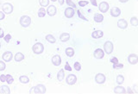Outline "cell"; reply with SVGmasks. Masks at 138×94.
I'll return each mask as SVG.
<instances>
[{"label":"cell","instance_id":"cell-1","mask_svg":"<svg viewBox=\"0 0 138 94\" xmlns=\"http://www.w3.org/2000/svg\"><path fill=\"white\" fill-rule=\"evenodd\" d=\"M46 92V87L41 84H38L37 86L32 87L29 90L30 94H44Z\"/></svg>","mask_w":138,"mask_h":94},{"label":"cell","instance_id":"cell-2","mask_svg":"<svg viewBox=\"0 0 138 94\" xmlns=\"http://www.w3.org/2000/svg\"><path fill=\"white\" fill-rule=\"evenodd\" d=\"M32 50H33L34 54H41L43 53L44 51V46L42 43L41 42H36L34 45L32 47Z\"/></svg>","mask_w":138,"mask_h":94},{"label":"cell","instance_id":"cell-3","mask_svg":"<svg viewBox=\"0 0 138 94\" xmlns=\"http://www.w3.org/2000/svg\"><path fill=\"white\" fill-rule=\"evenodd\" d=\"M31 23V18L29 16H21L20 18V24L21 26L24 27V28H27L30 25Z\"/></svg>","mask_w":138,"mask_h":94},{"label":"cell","instance_id":"cell-4","mask_svg":"<svg viewBox=\"0 0 138 94\" xmlns=\"http://www.w3.org/2000/svg\"><path fill=\"white\" fill-rule=\"evenodd\" d=\"M2 10L4 14H11L13 12V5L10 3H5L2 6Z\"/></svg>","mask_w":138,"mask_h":94},{"label":"cell","instance_id":"cell-5","mask_svg":"<svg viewBox=\"0 0 138 94\" xmlns=\"http://www.w3.org/2000/svg\"><path fill=\"white\" fill-rule=\"evenodd\" d=\"M104 50L107 54H110L113 52V43L111 41H106L104 44Z\"/></svg>","mask_w":138,"mask_h":94},{"label":"cell","instance_id":"cell-6","mask_svg":"<svg viewBox=\"0 0 138 94\" xmlns=\"http://www.w3.org/2000/svg\"><path fill=\"white\" fill-rule=\"evenodd\" d=\"M105 80H106V77H105V74H103V73H98V74H96V76H95V81L97 82V84H99V85H101V84H104V83H105Z\"/></svg>","mask_w":138,"mask_h":94},{"label":"cell","instance_id":"cell-7","mask_svg":"<svg viewBox=\"0 0 138 94\" xmlns=\"http://www.w3.org/2000/svg\"><path fill=\"white\" fill-rule=\"evenodd\" d=\"M66 84H68V85H70V86H73L77 82V77H76L74 74H69L66 79Z\"/></svg>","mask_w":138,"mask_h":94},{"label":"cell","instance_id":"cell-8","mask_svg":"<svg viewBox=\"0 0 138 94\" xmlns=\"http://www.w3.org/2000/svg\"><path fill=\"white\" fill-rule=\"evenodd\" d=\"M2 58H3L4 61H5V62H10V61L13 59V54H12L11 52L6 51V52H4V53L3 54Z\"/></svg>","mask_w":138,"mask_h":94},{"label":"cell","instance_id":"cell-9","mask_svg":"<svg viewBox=\"0 0 138 94\" xmlns=\"http://www.w3.org/2000/svg\"><path fill=\"white\" fill-rule=\"evenodd\" d=\"M64 14H65L66 18H72V17L74 16V14H75L74 9L72 8V7H68V8H66L65 10Z\"/></svg>","mask_w":138,"mask_h":94},{"label":"cell","instance_id":"cell-10","mask_svg":"<svg viewBox=\"0 0 138 94\" xmlns=\"http://www.w3.org/2000/svg\"><path fill=\"white\" fill-rule=\"evenodd\" d=\"M128 61L131 65H135L138 62V56L135 54H131L128 57Z\"/></svg>","mask_w":138,"mask_h":94},{"label":"cell","instance_id":"cell-11","mask_svg":"<svg viewBox=\"0 0 138 94\" xmlns=\"http://www.w3.org/2000/svg\"><path fill=\"white\" fill-rule=\"evenodd\" d=\"M98 9L102 13H105V12L109 11V4H108L107 2H102L98 5Z\"/></svg>","mask_w":138,"mask_h":94},{"label":"cell","instance_id":"cell-12","mask_svg":"<svg viewBox=\"0 0 138 94\" xmlns=\"http://www.w3.org/2000/svg\"><path fill=\"white\" fill-rule=\"evenodd\" d=\"M56 12H57V10H56V7L55 5H48V9H47V13L48 14V16H55Z\"/></svg>","mask_w":138,"mask_h":94},{"label":"cell","instance_id":"cell-13","mask_svg":"<svg viewBox=\"0 0 138 94\" xmlns=\"http://www.w3.org/2000/svg\"><path fill=\"white\" fill-rule=\"evenodd\" d=\"M93 55L96 59H103L104 56H105V53H104V50L101 48H98L96 49L93 53Z\"/></svg>","mask_w":138,"mask_h":94},{"label":"cell","instance_id":"cell-14","mask_svg":"<svg viewBox=\"0 0 138 94\" xmlns=\"http://www.w3.org/2000/svg\"><path fill=\"white\" fill-rule=\"evenodd\" d=\"M52 63H53L54 66H58L61 65V58L60 55H58V54H56V55L53 56V58H52Z\"/></svg>","mask_w":138,"mask_h":94},{"label":"cell","instance_id":"cell-15","mask_svg":"<svg viewBox=\"0 0 138 94\" xmlns=\"http://www.w3.org/2000/svg\"><path fill=\"white\" fill-rule=\"evenodd\" d=\"M117 27L121 29H125L128 27V23L125 19H120L117 21Z\"/></svg>","mask_w":138,"mask_h":94},{"label":"cell","instance_id":"cell-16","mask_svg":"<svg viewBox=\"0 0 138 94\" xmlns=\"http://www.w3.org/2000/svg\"><path fill=\"white\" fill-rule=\"evenodd\" d=\"M110 15L114 17H117L121 15V11L119 8L117 7H113V8L110 10Z\"/></svg>","mask_w":138,"mask_h":94},{"label":"cell","instance_id":"cell-17","mask_svg":"<svg viewBox=\"0 0 138 94\" xmlns=\"http://www.w3.org/2000/svg\"><path fill=\"white\" fill-rule=\"evenodd\" d=\"M114 93L116 94H124L126 93V89L121 86H118L114 88Z\"/></svg>","mask_w":138,"mask_h":94},{"label":"cell","instance_id":"cell-18","mask_svg":"<svg viewBox=\"0 0 138 94\" xmlns=\"http://www.w3.org/2000/svg\"><path fill=\"white\" fill-rule=\"evenodd\" d=\"M103 36H104V32L102 30H96V31H93L92 33V37L94 39L101 38Z\"/></svg>","mask_w":138,"mask_h":94},{"label":"cell","instance_id":"cell-19","mask_svg":"<svg viewBox=\"0 0 138 94\" xmlns=\"http://www.w3.org/2000/svg\"><path fill=\"white\" fill-rule=\"evenodd\" d=\"M0 93L1 94H10L11 93V89L7 86H0Z\"/></svg>","mask_w":138,"mask_h":94},{"label":"cell","instance_id":"cell-20","mask_svg":"<svg viewBox=\"0 0 138 94\" xmlns=\"http://www.w3.org/2000/svg\"><path fill=\"white\" fill-rule=\"evenodd\" d=\"M69 39H70V35L68 33H62L60 36V40L62 41V42H66Z\"/></svg>","mask_w":138,"mask_h":94},{"label":"cell","instance_id":"cell-21","mask_svg":"<svg viewBox=\"0 0 138 94\" xmlns=\"http://www.w3.org/2000/svg\"><path fill=\"white\" fill-rule=\"evenodd\" d=\"M103 20H104V15L99 13H96L94 15V21L96 23H102Z\"/></svg>","mask_w":138,"mask_h":94},{"label":"cell","instance_id":"cell-22","mask_svg":"<svg viewBox=\"0 0 138 94\" xmlns=\"http://www.w3.org/2000/svg\"><path fill=\"white\" fill-rule=\"evenodd\" d=\"M14 59H15V61H17V62H19V61H23L24 55H23V54H22V53H16V54H15Z\"/></svg>","mask_w":138,"mask_h":94},{"label":"cell","instance_id":"cell-23","mask_svg":"<svg viewBox=\"0 0 138 94\" xmlns=\"http://www.w3.org/2000/svg\"><path fill=\"white\" fill-rule=\"evenodd\" d=\"M66 56H68V57H73V55H74V49L73 48H67L66 49Z\"/></svg>","mask_w":138,"mask_h":94},{"label":"cell","instance_id":"cell-24","mask_svg":"<svg viewBox=\"0 0 138 94\" xmlns=\"http://www.w3.org/2000/svg\"><path fill=\"white\" fill-rule=\"evenodd\" d=\"M64 78H65V72H64V70H60L57 73V79L59 81H62L64 80Z\"/></svg>","mask_w":138,"mask_h":94},{"label":"cell","instance_id":"cell-25","mask_svg":"<svg viewBox=\"0 0 138 94\" xmlns=\"http://www.w3.org/2000/svg\"><path fill=\"white\" fill-rule=\"evenodd\" d=\"M19 81H20L22 84H28L29 82V79L28 76L23 75V76H20V77H19Z\"/></svg>","mask_w":138,"mask_h":94},{"label":"cell","instance_id":"cell-26","mask_svg":"<svg viewBox=\"0 0 138 94\" xmlns=\"http://www.w3.org/2000/svg\"><path fill=\"white\" fill-rule=\"evenodd\" d=\"M46 40L50 43H55L56 42L55 37L54 36H52V35H48V36H46Z\"/></svg>","mask_w":138,"mask_h":94},{"label":"cell","instance_id":"cell-27","mask_svg":"<svg viewBox=\"0 0 138 94\" xmlns=\"http://www.w3.org/2000/svg\"><path fill=\"white\" fill-rule=\"evenodd\" d=\"M130 23H131L132 26L136 27L138 25V19L136 16H133L130 18Z\"/></svg>","mask_w":138,"mask_h":94},{"label":"cell","instance_id":"cell-28","mask_svg":"<svg viewBox=\"0 0 138 94\" xmlns=\"http://www.w3.org/2000/svg\"><path fill=\"white\" fill-rule=\"evenodd\" d=\"M39 4L41 7H48L49 4V0H39Z\"/></svg>","mask_w":138,"mask_h":94},{"label":"cell","instance_id":"cell-29","mask_svg":"<svg viewBox=\"0 0 138 94\" xmlns=\"http://www.w3.org/2000/svg\"><path fill=\"white\" fill-rule=\"evenodd\" d=\"M124 82V77L123 75H117V83L118 85H122Z\"/></svg>","mask_w":138,"mask_h":94},{"label":"cell","instance_id":"cell-30","mask_svg":"<svg viewBox=\"0 0 138 94\" xmlns=\"http://www.w3.org/2000/svg\"><path fill=\"white\" fill-rule=\"evenodd\" d=\"M46 15V11L44 8H40L38 11V16L39 17H44Z\"/></svg>","mask_w":138,"mask_h":94},{"label":"cell","instance_id":"cell-31","mask_svg":"<svg viewBox=\"0 0 138 94\" xmlns=\"http://www.w3.org/2000/svg\"><path fill=\"white\" fill-rule=\"evenodd\" d=\"M6 81H7V84H9V85H11V84L13 83L14 79L11 74H7L6 75Z\"/></svg>","mask_w":138,"mask_h":94},{"label":"cell","instance_id":"cell-32","mask_svg":"<svg viewBox=\"0 0 138 94\" xmlns=\"http://www.w3.org/2000/svg\"><path fill=\"white\" fill-rule=\"evenodd\" d=\"M66 3L67 4L69 7H72V8H76V4L73 3L72 0H66Z\"/></svg>","mask_w":138,"mask_h":94},{"label":"cell","instance_id":"cell-33","mask_svg":"<svg viewBox=\"0 0 138 94\" xmlns=\"http://www.w3.org/2000/svg\"><path fill=\"white\" fill-rule=\"evenodd\" d=\"M6 67V65L4 63V61H0V71H4Z\"/></svg>","mask_w":138,"mask_h":94},{"label":"cell","instance_id":"cell-34","mask_svg":"<svg viewBox=\"0 0 138 94\" xmlns=\"http://www.w3.org/2000/svg\"><path fill=\"white\" fill-rule=\"evenodd\" d=\"M74 68H75L76 71H80V70H81V65H80V63L75 62V63H74Z\"/></svg>","mask_w":138,"mask_h":94},{"label":"cell","instance_id":"cell-35","mask_svg":"<svg viewBox=\"0 0 138 94\" xmlns=\"http://www.w3.org/2000/svg\"><path fill=\"white\" fill-rule=\"evenodd\" d=\"M88 4H89V2L88 1H80L79 2V5H80V7H84V6L87 5Z\"/></svg>","mask_w":138,"mask_h":94},{"label":"cell","instance_id":"cell-36","mask_svg":"<svg viewBox=\"0 0 138 94\" xmlns=\"http://www.w3.org/2000/svg\"><path fill=\"white\" fill-rule=\"evenodd\" d=\"M4 41H5L6 42H10V41H11V36L10 34H8L7 36H4Z\"/></svg>","mask_w":138,"mask_h":94},{"label":"cell","instance_id":"cell-37","mask_svg":"<svg viewBox=\"0 0 138 94\" xmlns=\"http://www.w3.org/2000/svg\"><path fill=\"white\" fill-rule=\"evenodd\" d=\"M124 67V65L123 64H119V63H117V64H114V66H113V68L115 69H118V68H123Z\"/></svg>","mask_w":138,"mask_h":94},{"label":"cell","instance_id":"cell-38","mask_svg":"<svg viewBox=\"0 0 138 94\" xmlns=\"http://www.w3.org/2000/svg\"><path fill=\"white\" fill-rule=\"evenodd\" d=\"M110 62L113 64H117V63H118V59L117 57H113L110 59Z\"/></svg>","mask_w":138,"mask_h":94},{"label":"cell","instance_id":"cell-39","mask_svg":"<svg viewBox=\"0 0 138 94\" xmlns=\"http://www.w3.org/2000/svg\"><path fill=\"white\" fill-rule=\"evenodd\" d=\"M0 81H1V82H5L6 81V75L2 74V75L0 76Z\"/></svg>","mask_w":138,"mask_h":94},{"label":"cell","instance_id":"cell-40","mask_svg":"<svg viewBox=\"0 0 138 94\" xmlns=\"http://www.w3.org/2000/svg\"><path fill=\"white\" fill-rule=\"evenodd\" d=\"M77 13H78V15H79V17H80V18H81V19H83V20H87V19L85 18V16H82V14L80 13V11H77Z\"/></svg>","mask_w":138,"mask_h":94},{"label":"cell","instance_id":"cell-41","mask_svg":"<svg viewBox=\"0 0 138 94\" xmlns=\"http://www.w3.org/2000/svg\"><path fill=\"white\" fill-rule=\"evenodd\" d=\"M65 70H67V71H72V67L69 65V63H66L65 65Z\"/></svg>","mask_w":138,"mask_h":94},{"label":"cell","instance_id":"cell-42","mask_svg":"<svg viewBox=\"0 0 138 94\" xmlns=\"http://www.w3.org/2000/svg\"><path fill=\"white\" fill-rule=\"evenodd\" d=\"M4 17H5V15H4V12L0 11V20H4Z\"/></svg>","mask_w":138,"mask_h":94},{"label":"cell","instance_id":"cell-43","mask_svg":"<svg viewBox=\"0 0 138 94\" xmlns=\"http://www.w3.org/2000/svg\"><path fill=\"white\" fill-rule=\"evenodd\" d=\"M4 36V29L2 28H0V38H3Z\"/></svg>","mask_w":138,"mask_h":94},{"label":"cell","instance_id":"cell-44","mask_svg":"<svg viewBox=\"0 0 138 94\" xmlns=\"http://www.w3.org/2000/svg\"><path fill=\"white\" fill-rule=\"evenodd\" d=\"M90 2H91V4H92L93 6H97L98 5L97 0H90Z\"/></svg>","mask_w":138,"mask_h":94},{"label":"cell","instance_id":"cell-45","mask_svg":"<svg viewBox=\"0 0 138 94\" xmlns=\"http://www.w3.org/2000/svg\"><path fill=\"white\" fill-rule=\"evenodd\" d=\"M64 1H65V0H58L59 4H61V5H62V4H64Z\"/></svg>","mask_w":138,"mask_h":94},{"label":"cell","instance_id":"cell-46","mask_svg":"<svg viewBox=\"0 0 138 94\" xmlns=\"http://www.w3.org/2000/svg\"><path fill=\"white\" fill-rule=\"evenodd\" d=\"M126 92H128V93H133V91H132L131 89L129 87V88H128V91H126Z\"/></svg>","mask_w":138,"mask_h":94},{"label":"cell","instance_id":"cell-47","mask_svg":"<svg viewBox=\"0 0 138 94\" xmlns=\"http://www.w3.org/2000/svg\"><path fill=\"white\" fill-rule=\"evenodd\" d=\"M128 1L129 0H119V2H121V3H127Z\"/></svg>","mask_w":138,"mask_h":94},{"label":"cell","instance_id":"cell-48","mask_svg":"<svg viewBox=\"0 0 138 94\" xmlns=\"http://www.w3.org/2000/svg\"><path fill=\"white\" fill-rule=\"evenodd\" d=\"M51 1H52V2H55L56 0H51Z\"/></svg>","mask_w":138,"mask_h":94},{"label":"cell","instance_id":"cell-49","mask_svg":"<svg viewBox=\"0 0 138 94\" xmlns=\"http://www.w3.org/2000/svg\"><path fill=\"white\" fill-rule=\"evenodd\" d=\"M0 48H1V42H0Z\"/></svg>","mask_w":138,"mask_h":94}]
</instances>
